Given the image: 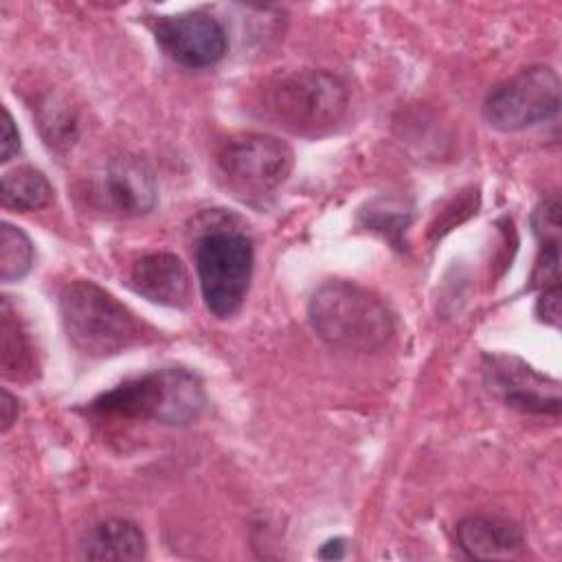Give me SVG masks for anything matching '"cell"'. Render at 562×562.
<instances>
[{"label":"cell","instance_id":"cell-14","mask_svg":"<svg viewBox=\"0 0 562 562\" xmlns=\"http://www.w3.org/2000/svg\"><path fill=\"white\" fill-rule=\"evenodd\" d=\"M2 371L7 378L24 380L33 375L35 369V351L29 340L26 329L22 327L18 314L13 312L9 299H2Z\"/></svg>","mask_w":562,"mask_h":562},{"label":"cell","instance_id":"cell-20","mask_svg":"<svg viewBox=\"0 0 562 562\" xmlns=\"http://www.w3.org/2000/svg\"><path fill=\"white\" fill-rule=\"evenodd\" d=\"M536 314L547 325H560V283L549 285L540 292Z\"/></svg>","mask_w":562,"mask_h":562},{"label":"cell","instance_id":"cell-21","mask_svg":"<svg viewBox=\"0 0 562 562\" xmlns=\"http://www.w3.org/2000/svg\"><path fill=\"white\" fill-rule=\"evenodd\" d=\"M20 149V132L13 123V116L9 114V110H2V136H0V160L7 162L11 160L13 154H18Z\"/></svg>","mask_w":562,"mask_h":562},{"label":"cell","instance_id":"cell-7","mask_svg":"<svg viewBox=\"0 0 562 562\" xmlns=\"http://www.w3.org/2000/svg\"><path fill=\"white\" fill-rule=\"evenodd\" d=\"M292 162L290 145L270 134L231 136L217 149L222 176L233 189L250 195H266L281 187L292 171Z\"/></svg>","mask_w":562,"mask_h":562},{"label":"cell","instance_id":"cell-2","mask_svg":"<svg viewBox=\"0 0 562 562\" xmlns=\"http://www.w3.org/2000/svg\"><path fill=\"white\" fill-rule=\"evenodd\" d=\"M204 404V386L195 373L184 367H162L101 393L90 408L99 415L182 426L195 422Z\"/></svg>","mask_w":562,"mask_h":562},{"label":"cell","instance_id":"cell-15","mask_svg":"<svg viewBox=\"0 0 562 562\" xmlns=\"http://www.w3.org/2000/svg\"><path fill=\"white\" fill-rule=\"evenodd\" d=\"M53 198V187L40 169L15 167L2 176V204L13 211H37Z\"/></svg>","mask_w":562,"mask_h":562},{"label":"cell","instance_id":"cell-11","mask_svg":"<svg viewBox=\"0 0 562 562\" xmlns=\"http://www.w3.org/2000/svg\"><path fill=\"white\" fill-rule=\"evenodd\" d=\"M130 285L147 301L167 307H184L191 294L189 272L173 252H149L140 257L132 266Z\"/></svg>","mask_w":562,"mask_h":562},{"label":"cell","instance_id":"cell-18","mask_svg":"<svg viewBox=\"0 0 562 562\" xmlns=\"http://www.w3.org/2000/svg\"><path fill=\"white\" fill-rule=\"evenodd\" d=\"M531 224H533V233L542 241H558V235H560V200H558V195H549L547 200H542L536 206Z\"/></svg>","mask_w":562,"mask_h":562},{"label":"cell","instance_id":"cell-16","mask_svg":"<svg viewBox=\"0 0 562 562\" xmlns=\"http://www.w3.org/2000/svg\"><path fill=\"white\" fill-rule=\"evenodd\" d=\"M33 241L29 239V235L4 222L0 226V279L4 283L11 281H20L33 266Z\"/></svg>","mask_w":562,"mask_h":562},{"label":"cell","instance_id":"cell-1","mask_svg":"<svg viewBox=\"0 0 562 562\" xmlns=\"http://www.w3.org/2000/svg\"><path fill=\"white\" fill-rule=\"evenodd\" d=\"M307 318L323 342L353 353L382 349L395 331L386 303L353 281L323 283L310 299Z\"/></svg>","mask_w":562,"mask_h":562},{"label":"cell","instance_id":"cell-3","mask_svg":"<svg viewBox=\"0 0 562 562\" xmlns=\"http://www.w3.org/2000/svg\"><path fill=\"white\" fill-rule=\"evenodd\" d=\"M68 340L88 356H114L145 336V323L94 281H72L59 296Z\"/></svg>","mask_w":562,"mask_h":562},{"label":"cell","instance_id":"cell-5","mask_svg":"<svg viewBox=\"0 0 562 562\" xmlns=\"http://www.w3.org/2000/svg\"><path fill=\"white\" fill-rule=\"evenodd\" d=\"M255 250L246 233L213 228L195 241V270L206 310L217 318L233 316L250 288Z\"/></svg>","mask_w":562,"mask_h":562},{"label":"cell","instance_id":"cell-12","mask_svg":"<svg viewBox=\"0 0 562 562\" xmlns=\"http://www.w3.org/2000/svg\"><path fill=\"white\" fill-rule=\"evenodd\" d=\"M457 544L468 558L501 560L520 553L525 538L520 529L496 516H468L457 525Z\"/></svg>","mask_w":562,"mask_h":562},{"label":"cell","instance_id":"cell-17","mask_svg":"<svg viewBox=\"0 0 562 562\" xmlns=\"http://www.w3.org/2000/svg\"><path fill=\"white\" fill-rule=\"evenodd\" d=\"M40 125H42L44 136L53 145H70L77 138V119H75V114L68 108H64L55 101L42 108Z\"/></svg>","mask_w":562,"mask_h":562},{"label":"cell","instance_id":"cell-19","mask_svg":"<svg viewBox=\"0 0 562 562\" xmlns=\"http://www.w3.org/2000/svg\"><path fill=\"white\" fill-rule=\"evenodd\" d=\"M560 281V250L558 241H542L540 257L536 261L533 274H531V285L533 288H549Z\"/></svg>","mask_w":562,"mask_h":562},{"label":"cell","instance_id":"cell-8","mask_svg":"<svg viewBox=\"0 0 562 562\" xmlns=\"http://www.w3.org/2000/svg\"><path fill=\"white\" fill-rule=\"evenodd\" d=\"M154 37L173 61L187 68H209L217 64L228 48L224 26L202 11L158 18Z\"/></svg>","mask_w":562,"mask_h":562},{"label":"cell","instance_id":"cell-9","mask_svg":"<svg viewBox=\"0 0 562 562\" xmlns=\"http://www.w3.org/2000/svg\"><path fill=\"white\" fill-rule=\"evenodd\" d=\"M485 378L490 389L512 408L538 415L560 413V386L512 356H487Z\"/></svg>","mask_w":562,"mask_h":562},{"label":"cell","instance_id":"cell-4","mask_svg":"<svg viewBox=\"0 0 562 562\" xmlns=\"http://www.w3.org/2000/svg\"><path fill=\"white\" fill-rule=\"evenodd\" d=\"M347 86L334 72L318 68L288 70L263 88V112L294 134H323L347 110Z\"/></svg>","mask_w":562,"mask_h":562},{"label":"cell","instance_id":"cell-23","mask_svg":"<svg viewBox=\"0 0 562 562\" xmlns=\"http://www.w3.org/2000/svg\"><path fill=\"white\" fill-rule=\"evenodd\" d=\"M0 408H2V432H7L13 426V422L18 419V400L7 389L2 391Z\"/></svg>","mask_w":562,"mask_h":562},{"label":"cell","instance_id":"cell-22","mask_svg":"<svg viewBox=\"0 0 562 562\" xmlns=\"http://www.w3.org/2000/svg\"><path fill=\"white\" fill-rule=\"evenodd\" d=\"M321 560H342L347 555V540L345 538H331L321 544L318 553Z\"/></svg>","mask_w":562,"mask_h":562},{"label":"cell","instance_id":"cell-6","mask_svg":"<svg viewBox=\"0 0 562 562\" xmlns=\"http://www.w3.org/2000/svg\"><path fill=\"white\" fill-rule=\"evenodd\" d=\"M560 110V77L549 66H529L505 79L483 101L485 121L501 132H520Z\"/></svg>","mask_w":562,"mask_h":562},{"label":"cell","instance_id":"cell-10","mask_svg":"<svg viewBox=\"0 0 562 562\" xmlns=\"http://www.w3.org/2000/svg\"><path fill=\"white\" fill-rule=\"evenodd\" d=\"M99 191L110 209L127 217L154 211L158 200L154 171L145 160L134 156L110 160L103 171Z\"/></svg>","mask_w":562,"mask_h":562},{"label":"cell","instance_id":"cell-13","mask_svg":"<svg viewBox=\"0 0 562 562\" xmlns=\"http://www.w3.org/2000/svg\"><path fill=\"white\" fill-rule=\"evenodd\" d=\"M147 553V542L138 525L123 520V518H110L99 525H94L83 542H81V555L88 560H140Z\"/></svg>","mask_w":562,"mask_h":562}]
</instances>
